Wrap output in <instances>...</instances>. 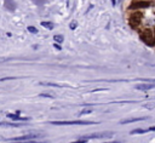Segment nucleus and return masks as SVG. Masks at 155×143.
I'll use <instances>...</instances> for the list:
<instances>
[{"instance_id":"ddd939ff","label":"nucleus","mask_w":155,"mask_h":143,"mask_svg":"<svg viewBox=\"0 0 155 143\" xmlns=\"http://www.w3.org/2000/svg\"><path fill=\"white\" fill-rule=\"evenodd\" d=\"M145 132H147V130H142V128H137V130L131 131L132 135H134V133H145Z\"/></svg>"},{"instance_id":"423d86ee","label":"nucleus","mask_w":155,"mask_h":143,"mask_svg":"<svg viewBox=\"0 0 155 143\" xmlns=\"http://www.w3.org/2000/svg\"><path fill=\"white\" fill-rule=\"evenodd\" d=\"M4 6L7 11H15L16 10V2L13 0H4Z\"/></svg>"},{"instance_id":"9d476101","label":"nucleus","mask_w":155,"mask_h":143,"mask_svg":"<svg viewBox=\"0 0 155 143\" xmlns=\"http://www.w3.org/2000/svg\"><path fill=\"white\" fill-rule=\"evenodd\" d=\"M41 25L47 29H53V27H54V24L52 22H41Z\"/></svg>"},{"instance_id":"f03ea898","label":"nucleus","mask_w":155,"mask_h":143,"mask_svg":"<svg viewBox=\"0 0 155 143\" xmlns=\"http://www.w3.org/2000/svg\"><path fill=\"white\" fill-rule=\"evenodd\" d=\"M142 19H143V13H142V12H139V11L133 12V13L130 16V24H131V27H132L133 29L138 28V25L140 24Z\"/></svg>"},{"instance_id":"1a4fd4ad","label":"nucleus","mask_w":155,"mask_h":143,"mask_svg":"<svg viewBox=\"0 0 155 143\" xmlns=\"http://www.w3.org/2000/svg\"><path fill=\"white\" fill-rule=\"evenodd\" d=\"M7 116L12 120H16V121H28V120H30L29 118H23V116H19L17 114H7Z\"/></svg>"},{"instance_id":"6e6552de","label":"nucleus","mask_w":155,"mask_h":143,"mask_svg":"<svg viewBox=\"0 0 155 143\" xmlns=\"http://www.w3.org/2000/svg\"><path fill=\"white\" fill-rule=\"evenodd\" d=\"M142 120H145V118H130V119L120 120V124L124 125V124H130V122H136V121H142Z\"/></svg>"},{"instance_id":"0eeeda50","label":"nucleus","mask_w":155,"mask_h":143,"mask_svg":"<svg viewBox=\"0 0 155 143\" xmlns=\"http://www.w3.org/2000/svg\"><path fill=\"white\" fill-rule=\"evenodd\" d=\"M136 88L140 90V91H147V90L155 88V84H138V85H136Z\"/></svg>"},{"instance_id":"b1692460","label":"nucleus","mask_w":155,"mask_h":143,"mask_svg":"<svg viewBox=\"0 0 155 143\" xmlns=\"http://www.w3.org/2000/svg\"><path fill=\"white\" fill-rule=\"evenodd\" d=\"M119 1H121V0H119Z\"/></svg>"},{"instance_id":"39448f33","label":"nucleus","mask_w":155,"mask_h":143,"mask_svg":"<svg viewBox=\"0 0 155 143\" xmlns=\"http://www.w3.org/2000/svg\"><path fill=\"white\" fill-rule=\"evenodd\" d=\"M39 135H35V133H29V135H24V136H19V137H13L8 141H12V142H23V141H31V139H35L38 138Z\"/></svg>"},{"instance_id":"2eb2a0df","label":"nucleus","mask_w":155,"mask_h":143,"mask_svg":"<svg viewBox=\"0 0 155 143\" xmlns=\"http://www.w3.org/2000/svg\"><path fill=\"white\" fill-rule=\"evenodd\" d=\"M91 113V109H84L82 111H81V115H84V114H90Z\"/></svg>"},{"instance_id":"dca6fc26","label":"nucleus","mask_w":155,"mask_h":143,"mask_svg":"<svg viewBox=\"0 0 155 143\" xmlns=\"http://www.w3.org/2000/svg\"><path fill=\"white\" fill-rule=\"evenodd\" d=\"M76 28V22H71L70 23V29H75Z\"/></svg>"},{"instance_id":"5701e85b","label":"nucleus","mask_w":155,"mask_h":143,"mask_svg":"<svg viewBox=\"0 0 155 143\" xmlns=\"http://www.w3.org/2000/svg\"><path fill=\"white\" fill-rule=\"evenodd\" d=\"M107 143H117V142H107Z\"/></svg>"},{"instance_id":"6ab92c4d","label":"nucleus","mask_w":155,"mask_h":143,"mask_svg":"<svg viewBox=\"0 0 155 143\" xmlns=\"http://www.w3.org/2000/svg\"><path fill=\"white\" fill-rule=\"evenodd\" d=\"M6 61H8V58H0V63H2V62H6Z\"/></svg>"},{"instance_id":"412c9836","label":"nucleus","mask_w":155,"mask_h":143,"mask_svg":"<svg viewBox=\"0 0 155 143\" xmlns=\"http://www.w3.org/2000/svg\"><path fill=\"white\" fill-rule=\"evenodd\" d=\"M111 4H113V6H115V0H111Z\"/></svg>"},{"instance_id":"7ed1b4c3","label":"nucleus","mask_w":155,"mask_h":143,"mask_svg":"<svg viewBox=\"0 0 155 143\" xmlns=\"http://www.w3.org/2000/svg\"><path fill=\"white\" fill-rule=\"evenodd\" d=\"M153 2L151 1H145V0H137V1H133L128 8L130 10H139V8H147L151 5Z\"/></svg>"},{"instance_id":"4be33fe9","label":"nucleus","mask_w":155,"mask_h":143,"mask_svg":"<svg viewBox=\"0 0 155 143\" xmlns=\"http://www.w3.org/2000/svg\"><path fill=\"white\" fill-rule=\"evenodd\" d=\"M153 35H154V40H155V29H154V33H153Z\"/></svg>"},{"instance_id":"aec40b11","label":"nucleus","mask_w":155,"mask_h":143,"mask_svg":"<svg viewBox=\"0 0 155 143\" xmlns=\"http://www.w3.org/2000/svg\"><path fill=\"white\" fill-rule=\"evenodd\" d=\"M149 130H150V131H155V126H151Z\"/></svg>"},{"instance_id":"4468645a","label":"nucleus","mask_w":155,"mask_h":143,"mask_svg":"<svg viewBox=\"0 0 155 143\" xmlns=\"http://www.w3.org/2000/svg\"><path fill=\"white\" fill-rule=\"evenodd\" d=\"M13 143H42V142H38V141H34V139H31V141H23V142H13Z\"/></svg>"},{"instance_id":"20e7f679","label":"nucleus","mask_w":155,"mask_h":143,"mask_svg":"<svg viewBox=\"0 0 155 143\" xmlns=\"http://www.w3.org/2000/svg\"><path fill=\"white\" fill-rule=\"evenodd\" d=\"M52 125H92L94 122L92 121H82V120H75V121H51Z\"/></svg>"},{"instance_id":"f257e3e1","label":"nucleus","mask_w":155,"mask_h":143,"mask_svg":"<svg viewBox=\"0 0 155 143\" xmlns=\"http://www.w3.org/2000/svg\"><path fill=\"white\" fill-rule=\"evenodd\" d=\"M140 39L149 46H154L155 45V40H154V35H153V32L150 29H144L142 33H140Z\"/></svg>"},{"instance_id":"f3484780","label":"nucleus","mask_w":155,"mask_h":143,"mask_svg":"<svg viewBox=\"0 0 155 143\" xmlns=\"http://www.w3.org/2000/svg\"><path fill=\"white\" fill-rule=\"evenodd\" d=\"M71 143H86V139H80V141H75V142H71Z\"/></svg>"},{"instance_id":"a211bd4d","label":"nucleus","mask_w":155,"mask_h":143,"mask_svg":"<svg viewBox=\"0 0 155 143\" xmlns=\"http://www.w3.org/2000/svg\"><path fill=\"white\" fill-rule=\"evenodd\" d=\"M53 46H54V47H56L57 50H61V48H62V47L59 46V44H53Z\"/></svg>"},{"instance_id":"9b49d317","label":"nucleus","mask_w":155,"mask_h":143,"mask_svg":"<svg viewBox=\"0 0 155 143\" xmlns=\"http://www.w3.org/2000/svg\"><path fill=\"white\" fill-rule=\"evenodd\" d=\"M27 29H28V32H29V33H31V34H36V33H38V29H36L35 27H33V25L27 27Z\"/></svg>"},{"instance_id":"f8f14e48","label":"nucleus","mask_w":155,"mask_h":143,"mask_svg":"<svg viewBox=\"0 0 155 143\" xmlns=\"http://www.w3.org/2000/svg\"><path fill=\"white\" fill-rule=\"evenodd\" d=\"M53 39H54L56 44H57V42H58V44L63 42V36H62V35H54V36H53Z\"/></svg>"}]
</instances>
